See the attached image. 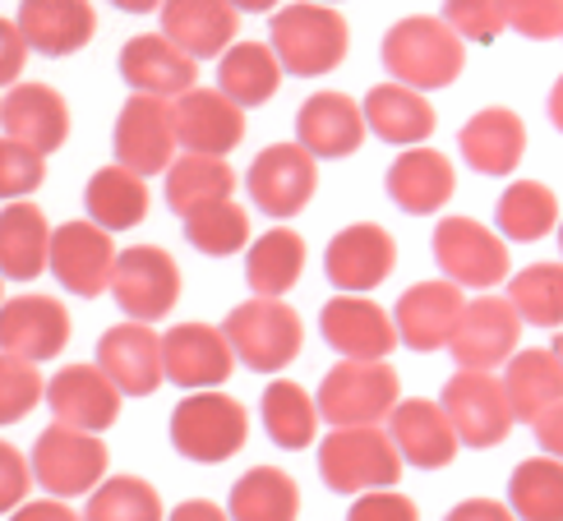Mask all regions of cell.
Returning a JSON list of instances; mask_svg holds the SVG:
<instances>
[{
  "instance_id": "cell-19",
  "label": "cell",
  "mask_w": 563,
  "mask_h": 521,
  "mask_svg": "<svg viewBox=\"0 0 563 521\" xmlns=\"http://www.w3.org/2000/svg\"><path fill=\"white\" fill-rule=\"evenodd\" d=\"M42 401L52 407V415L60 424H75V430H88V434H107L115 420H121V407H125V392L111 384V378L92 365H65L46 378V392Z\"/></svg>"
},
{
  "instance_id": "cell-44",
  "label": "cell",
  "mask_w": 563,
  "mask_h": 521,
  "mask_svg": "<svg viewBox=\"0 0 563 521\" xmlns=\"http://www.w3.org/2000/svg\"><path fill=\"white\" fill-rule=\"evenodd\" d=\"M84 521H167L162 494L144 476H107L88 494V508L79 512Z\"/></svg>"
},
{
  "instance_id": "cell-1",
  "label": "cell",
  "mask_w": 563,
  "mask_h": 521,
  "mask_svg": "<svg viewBox=\"0 0 563 521\" xmlns=\"http://www.w3.org/2000/svg\"><path fill=\"white\" fill-rule=\"evenodd\" d=\"M268 46L277 52L287 75L319 79V75H333V69L346 60L351 29L333 5H323V0H291V5L273 10Z\"/></svg>"
},
{
  "instance_id": "cell-29",
  "label": "cell",
  "mask_w": 563,
  "mask_h": 521,
  "mask_svg": "<svg viewBox=\"0 0 563 521\" xmlns=\"http://www.w3.org/2000/svg\"><path fill=\"white\" fill-rule=\"evenodd\" d=\"M457 148L481 176H512L527 157V121L512 107H485L462 125Z\"/></svg>"
},
{
  "instance_id": "cell-8",
  "label": "cell",
  "mask_w": 563,
  "mask_h": 521,
  "mask_svg": "<svg viewBox=\"0 0 563 521\" xmlns=\"http://www.w3.org/2000/svg\"><path fill=\"white\" fill-rule=\"evenodd\" d=\"M430 250H434L439 273L457 281L462 291H495L512 273L508 241L476 218H439Z\"/></svg>"
},
{
  "instance_id": "cell-33",
  "label": "cell",
  "mask_w": 563,
  "mask_h": 521,
  "mask_svg": "<svg viewBox=\"0 0 563 521\" xmlns=\"http://www.w3.org/2000/svg\"><path fill=\"white\" fill-rule=\"evenodd\" d=\"M52 250V222L29 199H10L0 208V277L5 281H37L46 273Z\"/></svg>"
},
{
  "instance_id": "cell-39",
  "label": "cell",
  "mask_w": 563,
  "mask_h": 521,
  "mask_svg": "<svg viewBox=\"0 0 563 521\" xmlns=\"http://www.w3.org/2000/svg\"><path fill=\"white\" fill-rule=\"evenodd\" d=\"M227 517L231 521H296L300 517V485L282 466H254L231 485Z\"/></svg>"
},
{
  "instance_id": "cell-46",
  "label": "cell",
  "mask_w": 563,
  "mask_h": 521,
  "mask_svg": "<svg viewBox=\"0 0 563 521\" xmlns=\"http://www.w3.org/2000/svg\"><path fill=\"white\" fill-rule=\"evenodd\" d=\"M42 180H46V157L10 134H0V203L37 195Z\"/></svg>"
},
{
  "instance_id": "cell-58",
  "label": "cell",
  "mask_w": 563,
  "mask_h": 521,
  "mask_svg": "<svg viewBox=\"0 0 563 521\" xmlns=\"http://www.w3.org/2000/svg\"><path fill=\"white\" fill-rule=\"evenodd\" d=\"M111 5H115V10H125V14H153L162 0H111Z\"/></svg>"
},
{
  "instance_id": "cell-55",
  "label": "cell",
  "mask_w": 563,
  "mask_h": 521,
  "mask_svg": "<svg viewBox=\"0 0 563 521\" xmlns=\"http://www.w3.org/2000/svg\"><path fill=\"white\" fill-rule=\"evenodd\" d=\"M167 521H231V517H227V508L213 503V499H185L180 508L167 512Z\"/></svg>"
},
{
  "instance_id": "cell-62",
  "label": "cell",
  "mask_w": 563,
  "mask_h": 521,
  "mask_svg": "<svg viewBox=\"0 0 563 521\" xmlns=\"http://www.w3.org/2000/svg\"><path fill=\"white\" fill-rule=\"evenodd\" d=\"M323 5H338V0H323Z\"/></svg>"
},
{
  "instance_id": "cell-49",
  "label": "cell",
  "mask_w": 563,
  "mask_h": 521,
  "mask_svg": "<svg viewBox=\"0 0 563 521\" xmlns=\"http://www.w3.org/2000/svg\"><path fill=\"white\" fill-rule=\"evenodd\" d=\"M346 521H420V508L397 485H388V489L356 494L351 508H346Z\"/></svg>"
},
{
  "instance_id": "cell-47",
  "label": "cell",
  "mask_w": 563,
  "mask_h": 521,
  "mask_svg": "<svg viewBox=\"0 0 563 521\" xmlns=\"http://www.w3.org/2000/svg\"><path fill=\"white\" fill-rule=\"evenodd\" d=\"M443 23L462 42L489 46L504 33V10H499V0H443Z\"/></svg>"
},
{
  "instance_id": "cell-56",
  "label": "cell",
  "mask_w": 563,
  "mask_h": 521,
  "mask_svg": "<svg viewBox=\"0 0 563 521\" xmlns=\"http://www.w3.org/2000/svg\"><path fill=\"white\" fill-rule=\"evenodd\" d=\"M545 115H550V125L563 134V75L554 79V88H550V102H545Z\"/></svg>"
},
{
  "instance_id": "cell-41",
  "label": "cell",
  "mask_w": 563,
  "mask_h": 521,
  "mask_svg": "<svg viewBox=\"0 0 563 521\" xmlns=\"http://www.w3.org/2000/svg\"><path fill=\"white\" fill-rule=\"evenodd\" d=\"M508 508L518 521H563V462L536 453L508 476Z\"/></svg>"
},
{
  "instance_id": "cell-17",
  "label": "cell",
  "mask_w": 563,
  "mask_h": 521,
  "mask_svg": "<svg viewBox=\"0 0 563 521\" xmlns=\"http://www.w3.org/2000/svg\"><path fill=\"white\" fill-rule=\"evenodd\" d=\"M319 333L342 361H388V355L397 351L393 314L374 296L338 291L319 310Z\"/></svg>"
},
{
  "instance_id": "cell-30",
  "label": "cell",
  "mask_w": 563,
  "mask_h": 521,
  "mask_svg": "<svg viewBox=\"0 0 563 521\" xmlns=\"http://www.w3.org/2000/svg\"><path fill=\"white\" fill-rule=\"evenodd\" d=\"M121 79L134 92H153V98H180L185 88H195L199 60L185 56L172 37L162 33H139L121 46Z\"/></svg>"
},
{
  "instance_id": "cell-5",
  "label": "cell",
  "mask_w": 563,
  "mask_h": 521,
  "mask_svg": "<svg viewBox=\"0 0 563 521\" xmlns=\"http://www.w3.org/2000/svg\"><path fill=\"white\" fill-rule=\"evenodd\" d=\"M167 434H172V447L185 462L222 466L245 447L250 411L236 397H227L222 388H199V392H185L176 401Z\"/></svg>"
},
{
  "instance_id": "cell-9",
  "label": "cell",
  "mask_w": 563,
  "mask_h": 521,
  "mask_svg": "<svg viewBox=\"0 0 563 521\" xmlns=\"http://www.w3.org/2000/svg\"><path fill=\"white\" fill-rule=\"evenodd\" d=\"M107 291L115 304H121L125 319L162 323L180 300V268L162 245H130V250L115 254Z\"/></svg>"
},
{
  "instance_id": "cell-59",
  "label": "cell",
  "mask_w": 563,
  "mask_h": 521,
  "mask_svg": "<svg viewBox=\"0 0 563 521\" xmlns=\"http://www.w3.org/2000/svg\"><path fill=\"white\" fill-rule=\"evenodd\" d=\"M550 351L559 355V365H563V328H559V333H554V342H550Z\"/></svg>"
},
{
  "instance_id": "cell-36",
  "label": "cell",
  "mask_w": 563,
  "mask_h": 521,
  "mask_svg": "<svg viewBox=\"0 0 563 521\" xmlns=\"http://www.w3.org/2000/svg\"><path fill=\"white\" fill-rule=\"evenodd\" d=\"M148 180L121 167V162H111V167H98L88 176V189H84V208H88V222L107 226L111 235L115 231H130L148 218Z\"/></svg>"
},
{
  "instance_id": "cell-34",
  "label": "cell",
  "mask_w": 563,
  "mask_h": 521,
  "mask_svg": "<svg viewBox=\"0 0 563 521\" xmlns=\"http://www.w3.org/2000/svg\"><path fill=\"white\" fill-rule=\"evenodd\" d=\"M305 235L291 231L287 222L268 226L264 235H254L245 245V281L254 296H287L296 291V281L305 277Z\"/></svg>"
},
{
  "instance_id": "cell-27",
  "label": "cell",
  "mask_w": 563,
  "mask_h": 521,
  "mask_svg": "<svg viewBox=\"0 0 563 521\" xmlns=\"http://www.w3.org/2000/svg\"><path fill=\"white\" fill-rule=\"evenodd\" d=\"M162 37H172L185 56L218 60L241 33V10L231 0H162Z\"/></svg>"
},
{
  "instance_id": "cell-60",
  "label": "cell",
  "mask_w": 563,
  "mask_h": 521,
  "mask_svg": "<svg viewBox=\"0 0 563 521\" xmlns=\"http://www.w3.org/2000/svg\"><path fill=\"white\" fill-rule=\"evenodd\" d=\"M554 231H559V254H563V218H559V226H554Z\"/></svg>"
},
{
  "instance_id": "cell-2",
  "label": "cell",
  "mask_w": 563,
  "mask_h": 521,
  "mask_svg": "<svg viewBox=\"0 0 563 521\" xmlns=\"http://www.w3.org/2000/svg\"><path fill=\"white\" fill-rule=\"evenodd\" d=\"M384 69L420 92L457 84L466 65V42L443 23V14H407L384 33Z\"/></svg>"
},
{
  "instance_id": "cell-50",
  "label": "cell",
  "mask_w": 563,
  "mask_h": 521,
  "mask_svg": "<svg viewBox=\"0 0 563 521\" xmlns=\"http://www.w3.org/2000/svg\"><path fill=\"white\" fill-rule=\"evenodd\" d=\"M33 494V466L14 443L0 439V512H14Z\"/></svg>"
},
{
  "instance_id": "cell-3",
  "label": "cell",
  "mask_w": 563,
  "mask_h": 521,
  "mask_svg": "<svg viewBox=\"0 0 563 521\" xmlns=\"http://www.w3.org/2000/svg\"><path fill=\"white\" fill-rule=\"evenodd\" d=\"M319 480L342 499L388 489L402 480V453L393 447L384 424H338L328 439H319Z\"/></svg>"
},
{
  "instance_id": "cell-7",
  "label": "cell",
  "mask_w": 563,
  "mask_h": 521,
  "mask_svg": "<svg viewBox=\"0 0 563 521\" xmlns=\"http://www.w3.org/2000/svg\"><path fill=\"white\" fill-rule=\"evenodd\" d=\"M328 430L338 424H384L402 401V378L388 361H338L314 392Z\"/></svg>"
},
{
  "instance_id": "cell-16",
  "label": "cell",
  "mask_w": 563,
  "mask_h": 521,
  "mask_svg": "<svg viewBox=\"0 0 563 521\" xmlns=\"http://www.w3.org/2000/svg\"><path fill=\"white\" fill-rule=\"evenodd\" d=\"M522 333H527V323L512 310L508 296H476V300H466L449 351L457 369H499L522 346Z\"/></svg>"
},
{
  "instance_id": "cell-51",
  "label": "cell",
  "mask_w": 563,
  "mask_h": 521,
  "mask_svg": "<svg viewBox=\"0 0 563 521\" xmlns=\"http://www.w3.org/2000/svg\"><path fill=\"white\" fill-rule=\"evenodd\" d=\"M23 60H29V42H23L14 19H0V88L19 84Z\"/></svg>"
},
{
  "instance_id": "cell-42",
  "label": "cell",
  "mask_w": 563,
  "mask_h": 521,
  "mask_svg": "<svg viewBox=\"0 0 563 521\" xmlns=\"http://www.w3.org/2000/svg\"><path fill=\"white\" fill-rule=\"evenodd\" d=\"M185 241L208 258H231L245 254L250 245V212L236 199H218L203 203L195 212H185Z\"/></svg>"
},
{
  "instance_id": "cell-26",
  "label": "cell",
  "mask_w": 563,
  "mask_h": 521,
  "mask_svg": "<svg viewBox=\"0 0 563 521\" xmlns=\"http://www.w3.org/2000/svg\"><path fill=\"white\" fill-rule=\"evenodd\" d=\"M0 125L19 144L52 157L69 138V102L52 84H10V92L0 98Z\"/></svg>"
},
{
  "instance_id": "cell-25",
  "label": "cell",
  "mask_w": 563,
  "mask_h": 521,
  "mask_svg": "<svg viewBox=\"0 0 563 521\" xmlns=\"http://www.w3.org/2000/svg\"><path fill=\"white\" fill-rule=\"evenodd\" d=\"M296 144L310 148L319 162L351 157L365 144V111L356 98H346L338 88L310 92L305 107L296 111Z\"/></svg>"
},
{
  "instance_id": "cell-10",
  "label": "cell",
  "mask_w": 563,
  "mask_h": 521,
  "mask_svg": "<svg viewBox=\"0 0 563 521\" xmlns=\"http://www.w3.org/2000/svg\"><path fill=\"white\" fill-rule=\"evenodd\" d=\"M439 401H443V411H449L462 447L489 453V447H499L512 430V407H508L504 378L495 369H457L449 384H443Z\"/></svg>"
},
{
  "instance_id": "cell-20",
  "label": "cell",
  "mask_w": 563,
  "mask_h": 521,
  "mask_svg": "<svg viewBox=\"0 0 563 521\" xmlns=\"http://www.w3.org/2000/svg\"><path fill=\"white\" fill-rule=\"evenodd\" d=\"M384 430H388L397 453H402V466H416V470H443L462 453L457 430H453L449 411H443V401H430V397L397 401L384 420Z\"/></svg>"
},
{
  "instance_id": "cell-35",
  "label": "cell",
  "mask_w": 563,
  "mask_h": 521,
  "mask_svg": "<svg viewBox=\"0 0 563 521\" xmlns=\"http://www.w3.org/2000/svg\"><path fill=\"white\" fill-rule=\"evenodd\" d=\"M260 420L264 434L282 447V453H305V447L319 443V401L310 388H300L296 378H273L260 397Z\"/></svg>"
},
{
  "instance_id": "cell-12",
  "label": "cell",
  "mask_w": 563,
  "mask_h": 521,
  "mask_svg": "<svg viewBox=\"0 0 563 521\" xmlns=\"http://www.w3.org/2000/svg\"><path fill=\"white\" fill-rule=\"evenodd\" d=\"M115 162L139 176H162L176 157V121H172V98H153V92H130L121 115H115L111 134Z\"/></svg>"
},
{
  "instance_id": "cell-6",
  "label": "cell",
  "mask_w": 563,
  "mask_h": 521,
  "mask_svg": "<svg viewBox=\"0 0 563 521\" xmlns=\"http://www.w3.org/2000/svg\"><path fill=\"white\" fill-rule=\"evenodd\" d=\"M29 466H33V480L46 494H56V499H88V494L107 480L111 453L98 434L52 420L37 434Z\"/></svg>"
},
{
  "instance_id": "cell-21",
  "label": "cell",
  "mask_w": 563,
  "mask_h": 521,
  "mask_svg": "<svg viewBox=\"0 0 563 521\" xmlns=\"http://www.w3.org/2000/svg\"><path fill=\"white\" fill-rule=\"evenodd\" d=\"M69 310L56 296L23 291L14 300H0V351L19 355V361L46 365L69 346Z\"/></svg>"
},
{
  "instance_id": "cell-32",
  "label": "cell",
  "mask_w": 563,
  "mask_h": 521,
  "mask_svg": "<svg viewBox=\"0 0 563 521\" xmlns=\"http://www.w3.org/2000/svg\"><path fill=\"white\" fill-rule=\"evenodd\" d=\"M504 392L512 424H536L554 401H563V365L550 346H518L504 361Z\"/></svg>"
},
{
  "instance_id": "cell-11",
  "label": "cell",
  "mask_w": 563,
  "mask_h": 521,
  "mask_svg": "<svg viewBox=\"0 0 563 521\" xmlns=\"http://www.w3.org/2000/svg\"><path fill=\"white\" fill-rule=\"evenodd\" d=\"M245 189L254 208L273 222H287L296 212L310 208L314 189H319V157L300 144H268L260 157L250 162Z\"/></svg>"
},
{
  "instance_id": "cell-23",
  "label": "cell",
  "mask_w": 563,
  "mask_h": 521,
  "mask_svg": "<svg viewBox=\"0 0 563 521\" xmlns=\"http://www.w3.org/2000/svg\"><path fill=\"white\" fill-rule=\"evenodd\" d=\"M98 369L125 397H153L162 384H167V369H162V337L153 333V323L125 319V323L107 328L98 337Z\"/></svg>"
},
{
  "instance_id": "cell-45",
  "label": "cell",
  "mask_w": 563,
  "mask_h": 521,
  "mask_svg": "<svg viewBox=\"0 0 563 521\" xmlns=\"http://www.w3.org/2000/svg\"><path fill=\"white\" fill-rule=\"evenodd\" d=\"M42 392H46L42 369L33 361H19V355L0 351V430L29 420L42 407Z\"/></svg>"
},
{
  "instance_id": "cell-54",
  "label": "cell",
  "mask_w": 563,
  "mask_h": 521,
  "mask_svg": "<svg viewBox=\"0 0 563 521\" xmlns=\"http://www.w3.org/2000/svg\"><path fill=\"white\" fill-rule=\"evenodd\" d=\"M531 434H536V443H541V453L563 462V401H554V407L531 424Z\"/></svg>"
},
{
  "instance_id": "cell-22",
  "label": "cell",
  "mask_w": 563,
  "mask_h": 521,
  "mask_svg": "<svg viewBox=\"0 0 563 521\" xmlns=\"http://www.w3.org/2000/svg\"><path fill=\"white\" fill-rule=\"evenodd\" d=\"M172 121L185 153L227 157L245 138V107L231 102L222 88H185L180 98H172Z\"/></svg>"
},
{
  "instance_id": "cell-53",
  "label": "cell",
  "mask_w": 563,
  "mask_h": 521,
  "mask_svg": "<svg viewBox=\"0 0 563 521\" xmlns=\"http://www.w3.org/2000/svg\"><path fill=\"white\" fill-rule=\"evenodd\" d=\"M443 521H518L508 499H462Z\"/></svg>"
},
{
  "instance_id": "cell-4",
  "label": "cell",
  "mask_w": 563,
  "mask_h": 521,
  "mask_svg": "<svg viewBox=\"0 0 563 521\" xmlns=\"http://www.w3.org/2000/svg\"><path fill=\"white\" fill-rule=\"evenodd\" d=\"M222 333L236 351V365L254 374H282L300 361L305 351V323L287 304V296H250L227 314Z\"/></svg>"
},
{
  "instance_id": "cell-14",
  "label": "cell",
  "mask_w": 563,
  "mask_h": 521,
  "mask_svg": "<svg viewBox=\"0 0 563 521\" xmlns=\"http://www.w3.org/2000/svg\"><path fill=\"white\" fill-rule=\"evenodd\" d=\"M115 241L111 231L98 222H60L52 231V250H46V268L56 273V281L69 296H84V300H98L111 287V268H115Z\"/></svg>"
},
{
  "instance_id": "cell-31",
  "label": "cell",
  "mask_w": 563,
  "mask_h": 521,
  "mask_svg": "<svg viewBox=\"0 0 563 521\" xmlns=\"http://www.w3.org/2000/svg\"><path fill=\"white\" fill-rule=\"evenodd\" d=\"M365 130L374 138H384V144L393 148H416V144H426V138L434 134V107L430 98L420 88H407V84H374L365 92Z\"/></svg>"
},
{
  "instance_id": "cell-57",
  "label": "cell",
  "mask_w": 563,
  "mask_h": 521,
  "mask_svg": "<svg viewBox=\"0 0 563 521\" xmlns=\"http://www.w3.org/2000/svg\"><path fill=\"white\" fill-rule=\"evenodd\" d=\"M231 5H236L241 14H273L282 0H231Z\"/></svg>"
},
{
  "instance_id": "cell-13",
  "label": "cell",
  "mask_w": 563,
  "mask_h": 521,
  "mask_svg": "<svg viewBox=\"0 0 563 521\" xmlns=\"http://www.w3.org/2000/svg\"><path fill=\"white\" fill-rule=\"evenodd\" d=\"M393 268H397V241L379 222H351L323 250V277L333 281V291L369 296L393 277Z\"/></svg>"
},
{
  "instance_id": "cell-48",
  "label": "cell",
  "mask_w": 563,
  "mask_h": 521,
  "mask_svg": "<svg viewBox=\"0 0 563 521\" xmlns=\"http://www.w3.org/2000/svg\"><path fill=\"white\" fill-rule=\"evenodd\" d=\"M499 10H504V29L531 42L563 37V0H499Z\"/></svg>"
},
{
  "instance_id": "cell-61",
  "label": "cell",
  "mask_w": 563,
  "mask_h": 521,
  "mask_svg": "<svg viewBox=\"0 0 563 521\" xmlns=\"http://www.w3.org/2000/svg\"><path fill=\"white\" fill-rule=\"evenodd\" d=\"M0 300H5V277H0Z\"/></svg>"
},
{
  "instance_id": "cell-40",
  "label": "cell",
  "mask_w": 563,
  "mask_h": 521,
  "mask_svg": "<svg viewBox=\"0 0 563 521\" xmlns=\"http://www.w3.org/2000/svg\"><path fill=\"white\" fill-rule=\"evenodd\" d=\"M236 195V171L227 167V157L208 153H180L167 167V208L172 212H195L203 203H218Z\"/></svg>"
},
{
  "instance_id": "cell-28",
  "label": "cell",
  "mask_w": 563,
  "mask_h": 521,
  "mask_svg": "<svg viewBox=\"0 0 563 521\" xmlns=\"http://www.w3.org/2000/svg\"><path fill=\"white\" fill-rule=\"evenodd\" d=\"M19 33L37 56H75L98 33L92 0H19Z\"/></svg>"
},
{
  "instance_id": "cell-43",
  "label": "cell",
  "mask_w": 563,
  "mask_h": 521,
  "mask_svg": "<svg viewBox=\"0 0 563 521\" xmlns=\"http://www.w3.org/2000/svg\"><path fill=\"white\" fill-rule=\"evenodd\" d=\"M508 300L527 328H563V258L531 264L508 277Z\"/></svg>"
},
{
  "instance_id": "cell-18",
  "label": "cell",
  "mask_w": 563,
  "mask_h": 521,
  "mask_svg": "<svg viewBox=\"0 0 563 521\" xmlns=\"http://www.w3.org/2000/svg\"><path fill=\"white\" fill-rule=\"evenodd\" d=\"M162 369H167V384L185 392L222 388L236 374V351L213 323H176L162 333Z\"/></svg>"
},
{
  "instance_id": "cell-38",
  "label": "cell",
  "mask_w": 563,
  "mask_h": 521,
  "mask_svg": "<svg viewBox=\"0 0 563 521\" xmlns=\"http://www.w3.org/2000/svg\"><path fill=\"white\" fill-rule=\"evenodd\" d=\"M559 195L541 180H512L495 203V231L508 245H536L559 226Z\"/></svg>"
},
{
  "instance_id": "cell-52",
  "label": "cell",
  "mask_w": 563,
  "mask_h": 521,
  "mask_svg": "<svg viewBox=\"0 0 563 521\" xmlns=\"http://www.w3.org/2000/svg\"><path fill=\"white\" fill-rule=\"evenodd\" d=\"M10 521H84L75 508H69V499H56V494H46V499H23Z\"/></svg>"
},
{
  "instance_id": "cell-24",
  "label": "cell",
  "mask_w": 563,
  "mask_h": 521,
  "mask_svg": "<svg viewBox=\"0 0 563 521\" xmlns=\"http://www.w3.org/2000/svg\"><path fill=\"white\" fill-rule=\"evenodd\" d=\"M384 185H388V199L402 208L407 218H434V212H443L453 203L457 171L439 148L416 144V148H397Z\"/></svg>"
},
{
  "instance_id": "cell-37",
  "label": "cell",
  "mask_w": 563,
  "mask_h": 521,
  "mask_svg": "<svg viewBox=\"0 0 563 521\" xmlns=\"http://www.w3.org/2000/svg\"><path fill=\"white\" fill-rule=\"evenodd\" d=\"M282 75H287V69H282L268 42H231L218 56V88L245 111L273 102L282 88Z\"/></svg>"
},
{
  "instance_id": "cell-15",
  "label": "cell",
  "mask_w": 563,
  "mask_h": 521,
  "mask_svg": "<svg viewBox=\"0 0 563 521\" xmlns=\"http://www.w3.org/2000/svg\"><path fill=\"white\" fill-rule=\"evenodd\" d=\"M462 310H466V291L449 277H426L416 281L411 291H402L393 310V328H397V346L407 351H449L457 323H462Z\"/></svg>"
}]
</instances>
